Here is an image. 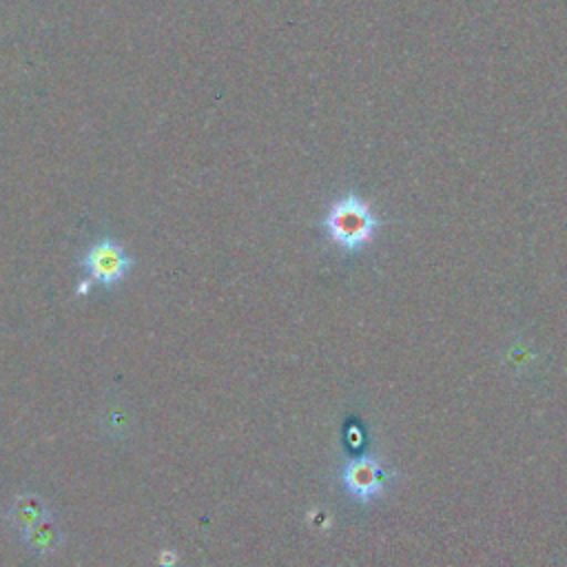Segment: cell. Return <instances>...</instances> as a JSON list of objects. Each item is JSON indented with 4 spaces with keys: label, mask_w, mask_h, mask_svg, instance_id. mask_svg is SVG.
I'll return each instance as SVG.
<instances>
[{
    "label": "cell",
    "mask_w": 567,
    "mask_h": 567,
    "mask_svg": "<svg viewBox=\"0 0 567 567\" xmlns=\"http://www.w3.org/2000/svg\"><path fill=\"white\" fill-rule=\"evenodd\" d=\"M133 264H135L133 257H128L120 244H115L113 239H100L80 259L84 277L78 284L75 295L82 297L93 286H102V288L117 286L120 281H124V277L128 275Z\"/></svg>",
    "instance_id": "obj_2"
},
{
    "label": "cell",
    "mask_w": 567,
    "mask_h": 567,
    "mask_svg": "<svg viewBox=\"0 0 567 567\" xmlns=\"http://www.w3.org/2000/svg\"><path fill=\"white\" fill-rule=\"evenodd\" d=\"M321 224L330 241L348 255L368 248L379 228L383 226V221L372 213L370 204L357 193H346L337 197L328 206Z\"/></svg>",
    "instance_id": "obj_1"
},
{
    "label": "cell",
    "mask_w": 567,
    "mask_h": 567,
    "mask_svg": "<svg viewBox=\"0 0 567 567\" xmlns=\"http://www.w3.org/2000/svg\"><path fill=\"white\" fill-rule=\"evenodd\" d=\"M343 485L357 498H370L381 492L383 485V470L372 458H357L350 461L343 470Z\"/></svg>",
    "instance_id": "obj_3"
}]
</instances>
